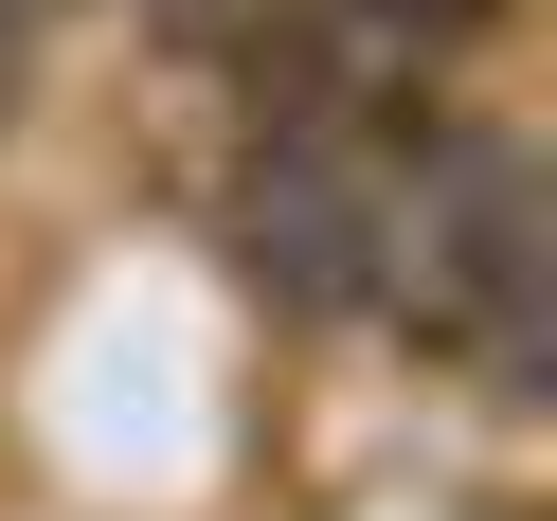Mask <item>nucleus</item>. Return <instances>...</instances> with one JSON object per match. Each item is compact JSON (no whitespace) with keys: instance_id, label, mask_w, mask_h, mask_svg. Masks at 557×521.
Instances as JSON below:
<instances>
[{"instance_id":"obj_1","label":"nucleus","mask_w":557,"mask_h":521,"mask_svg":"<svg viewBox=\"0 0 557 521\" xmlns=\"http://www.w3.org/2000/svg\"><path fill=\"white\" fill-rule=\"evenodd\" d=\"M234 270H252L270 306H324V324L396 288V198L360 181L342 126H270V145L234 162Z\"/></svg>"}]
</instances>
